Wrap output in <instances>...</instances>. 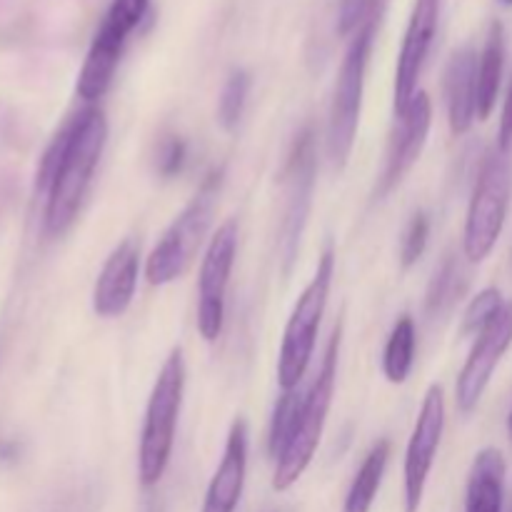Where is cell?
<instances>
[{"label":"cell","instance_id":"cell-24","mask_svg":"<svg viewBox=\"0 0 512 512\" xmlns=\"http://www.w3.org/2000/svg\"><path fill=\"white\" fill-rule=\"evenodd\" d=\"M250 85H253V80H250L248 70L243 68H235L233 73L228 75V80H225L218 100V123L223 125L225 130L238 128L240 118H243L245 103H248Z\"/></svg>","mask_w":512,"mask_h":512},{"label":"cell","instance_id":"cell-13","mask_svg":"<svg viewBox=\"0 0 512 512\" xmlns=\"http://www.w3.org/2000/svg\"><path fill=\"white\" fill-rule=\"evenodd\" d=\"M440 23V0H415L410 13L408 30H405L403 48H400L398 65H395V118L405 113L413 95L418 93V80L423 65L433 48L435 33Z\"/></svg>","mask_w":512,"mask_h":512},{"label":"cell","instance_id":"cell-14","mask_svg":"<svg viewBox=\"0 0 512 512\" xmlns=\"http://www.w3.org/2000/svg\"><path fill=\"white\" fill-rule=\"evenodd\" d=\"M430 125H433V103H430V95L425 90H418L405 113L398 115V130L390 140L378 195H388L405 178V173L418 163L420 153L428 143Z\"/></svg>","mask_w":512,"mask_h":512},{"label":"cell","instance_id":"cell-23","mask_svg":"<svg viewBox=\"0 0 512 512\" xmlns=\"http://www.w3.org/2000/svg\"><path fill=\"white\" fill-rule=\"evenodd\" d=\"M305 393H300V388L288 390L278 398L273 410V420H270V435H268V450L270 458L278 460V455L283 453V448L288 445L290 435H293L295 425H298L300 410H303Z\"/></svg>","mask_w":512,"mask_h":512},{"label":"cell","instance_id":"cell-6","mask_svg":"<svg viewBox=\"0 0 512 512\" xmlns=\"http://www.w3.org/2000/svg\"><path fill=\"white\" fill-rule=\"evenodd\" d=\"M375 40V18H370L350 40V48L340 65L338 80H335L333 105H330L328 123V153L338 170L348 165L353 153L355 135H358L360 113H363L365 95V73H368L370 50Z\"/></svg>","mask_w":512,"mask_h":512},{"label":"cell","instance_id":"cell-12","mask_svg":"<svg viewBox=\"0 0 512 512\" xmlns=\"http://www.w3.org/2000/svg\"><path fill=\"white\" fill-rule=\"evenodd\" d=\"M512 343V303H505L493 323L478 335L468 360L455 383V400L463 413H473L498 368L500 358Z\"/></svg>","mask_w":512,"mask_h":512},{"label":"cell","instance_id":"cell-21","mask_svg":"<svg viewBox=\"0 0 512 512\" xmlns=\"http://www.w3.org/2000/svg\"><path fill=\"white\" fill-rule=\"evenodd\" d=\"M415 345H418V333L413 318L400 315L383 350V373L393 385H403L408 380L415 363Z\"/></svg>","mask_w":512,"mask_h":512},{"label":"cell","instance_id":"cell-22","mask_svg":"<svg viewBox=\"0 0 512 512\" xmlns=\"http://www.w3.org/2000/svg\"><path fill=\"white\" fill-rule=\"evenodd\" d=\"M463 290H465L463 268H460L455 255H448V258L440 263V268L435 270L433 280H430L428 300H425V310H428V315L438 318V315L448 313V310L460 300Z\"/></svg>","mask_w":512,"mask_h":512},{"label":"cell","instance_id":"cell-4","mask_svg":"<svg viewBox=\"0 0 512 512\" xmlns=\"http://www.w3.org/2000/svg\"><path fill=\"white\" fill-rule=\"evenodd\" d=\"M335 275V253L325 250L318 260L313 280L305 285L303 295L295 303L293 315L283 333V345L278 355V385L283 393L300 388L308 365L313 360L315 340H318L320 323H323L325 308H328L330 288Z\"/></svg>","mask_w":512,"mask_h":512},{"label":"cell","instance_id":"cell-3","mask_svg":"<svg viewBox=\"0 0 512 512\" xmlns=\"http://www.w3.org/2000/svg\"><path fill=\"white\" fill-rule=\"evenodd\" d=\"M185 393V358L183 350H170L168 360L160 368L150 390L148 408H145L143 433H140L138 450V475L143 488H153L163 480L168 470L170 455L175 445V428H178L180 405Z\"/></svg>","mask_w":512,"mask_h":512},{"label":"cell","instance_id":"cell-27","mask_svg":"<svg viewBox=\"0 0 512 512\" xmlns=\"http://www.w3.org/2000/svg\"><path fill=\"white\" fill-rule=\"evenodd\" d=\"M375 0H340L338 8V35H355L370 18H375Z\"/></svg>","mask_w":512,"mask_h":512},{"label":"cell","instance_id":"cell-18","mask_svg":"<svg viewBox=\"0 0 512 512\" xmlns=\"http://www.w3.org/2000/svg\"><path fill=\"white\" fill-rule=\"evenodd\" d=\"M505 465L498 448H485L475 455L465 490V512H503Z\"/></svg>","mask_w":512,"mask_h":512},{"label":"cell","instance_id":"cell-8","mask_svg":"<svg viewBox=\"0 0 512 512\" xmlns=\"http://www.w3.org/2000/svg\"><path fill=\"white\" fill-rule=\"evenodd\" d=\"M510 205V168L505 153L495 148L485 155L470 198L468 218H465L463 253L470 263H483L493 253Z\"/></svg>","mask_w":512,"mask_h":512},{"label":"cell","instance_id":"cell-29","mask_svg":"<svg viewBox=\"0 0 512 512\" xmlns=\"http://www.w3.org/2000/svg\"><path fill=\"white\" fill-rule=\"evenodd\" d=\"M512 145V83L508 88V98H505L503 105V118H500V130H498V148L503 153H508Z\"/></svg>","mask_w":512,"mask_h":512},{"label":"cell","instance_id":"cell-26","mask_svg":"<svg viewBox=\"0 0 512 512\" xmlns=\"http://www.w3.org/2000/svg\"><path fill=\"white\" fill-rule=\"evenodd\" d=\"M430 238V218L425 213H415L410 218L408 228L403 233V243H400V263L403 268H413L420 258H423L425 248H428Z\"/></svg>","mask_w":512,"mask_h":512},{"label":"cell","instance_id":"cell-1","mask_svg":"<svg viewBox=\"0 0 512 512\" xmlns=\"http://www.w3.org/2000/svg\"><path fill=\"white\" fill-rule=\"evenodd\" d=\"M68 145L60 160L55 178L48 188L45 205V233L58 238L75 223L88 195L93 173L108 143V120L100 108H85L70 120Z\"/></svg>","mask_w":512,"mask_h":512},{"label":"cell","instance_id":"cell-19","mask_svg":"<svg viewBox=\"0 0 512 512\" xmlns=\"http://www.w3.org/2000/svg\"><path fill=\"white\" fill-rule=\"evenodd\" d=\"M505 68V30L503 23L490 25L483 53L478 58V120H488L498 103Z\"/></svg>","mask_w":512,"mask_h":512},{"label":"cell","instance_id":"cell-31","mask_svg":"<svg viewBox=\"0 0 512 512\" xmlns=\"http://www.w3.org/2000/svg\"><path fill=\"white\" fill-rule=\"evenodd\" d=\"M500 3H503V5H512V0H500Z\"/></svg>","mask_w":512,"mask_h":512},{"label":"cell","instance_id":"cell-7","mask_svg":"<svg viewBox=\"0 0 512 512\" xmlns=\"http://www.w3.org/2000/svg\"><path fill=\"white\" fill-rule=\"evenodd\" d=\"M150 0H110L103 20L93 35L85 63L78 75V95L85 103H98L115 78L128 38L143 23Z\"/></svg>","mask_w":512,"mask_h":512},{"label":"cell","instance_id":"cell-30","mask_svg":"<svg viewBox=\"0 0 512 512\" xmlns=\"http://www.w3.org/2000/svg\"><path fill=\"white\" fill-rule=\"evenodd\" d=\"M508 433H510V438H512V410H510V418H508Z\"/></svg>","mask_w":512,"mask_h":512},{"label":"cell","instance_id":"cell-10","mask_svg":"<svg viewBox=\"0 0 512 512\" xmlns=\"http://www.w3.org/2000/svg\"><path fill=\"white\" fill-rule=\"evenodd\" d=\"M238 253V223L228 220L210 238L198 278V333L205 343H215L223 333L225 295Z\"/></svg>","mask_w":512,"mask_h":512},{"label":"cell","instance_id":"cell-17","mask_svg":"<svg viewBox=\"0 0 512 512\" xmlns=\"http://www.w3.org/2000/svg\"><path fill=\"white\" fill-rule=\"evenodd\" d=\"M450 133L465 135L478 118V55L470 48L458 50L450 58L445 73Z\"/></svg>","mask_w":512,"mask_h":512},{"label":"cell","instance_id":"cell-2","mask_svg":"<svg viewBox=\"0 0 512 512\" xmlns=\"http://www.w3.org/2000/svg\"><path fill=\"white\" fill-rule=\"evenodd\" d=\"M340 343H343V325H335L330 343L325 348L323 363H320L318 375L305 390L303 410H300L298 425H295L293 435H290L288 445L283 453L275 460V473H273V490L285 493L293 488L308 465L313 463L315 450H318L320 438H323L325 423H328L330 405H333L335 393V380H338V358H340Z\"/></svg>","mask_w":512,"mask_h":512},{"label":"cell","instance_id":"cell-28","mask_svg":"<svg viewBox=\"0 0 512 512\" xmlns=\"http://www.w3.org/2000/svg\"><path fill=\"white\" fill-rule=\"evenodd\" d=\"M185 158H188L185 140L178 138V135H170L158 148V173L163 178H173V175H178L183 170Z\"/></svg>","mask_w":512,"mask_h":512},{"label":"cell","instance_id":"cell-15","mask_svg":"<svg viewBox=\"0 0 512 512\" xmlns=\"http://www.w3.org/2000/svg\"><path fill=\"white\" fill-rule=\"evenodd\" d=\"M140 245L123 240L100 268L93 288V310L98 318H120L130 308L138 288Z\"/></svg>","mask_w":512,"mask_h":512},{"label":"cell","instance_id":"cell-25","mask_svg":"<svg viewBox=\"0 0 512 512\" xmlns=\"http://www.w3.org/2000/svg\"><path fill=\"white\" fill-rule=\"evenodd\" d=\"M505 300L503 293L498 288H485L483 293H478L473 298V303L468 305L463 318V335H480L490 323L495 320V315L503 310Z\"/></svg>","mask_w":512,"mask_h":512},{"label":"cell","instance_id":"cell-9","mask_svg":"<svg viewBox=\"0 0 512 512\" xmlns=\"http://www.w3.org/2000/svg\"><path fill=\"white\" fill-rule=\"evenodd\" d=\"M315 173H318L315 133L305 128L295 138L288 163H285V213L283 225H280V255H283L285 273H290V265L295 263L300 238H303L305 223H308L310 205H313Z\"/></svg>","mask_w":512,"mask_h":512},{"label":"cell","instance_id":"cell-20","mask_svg":"<svg viewBox=\"0 0 512 512\" xmlns=\"http://www.w3.org/2000/svg\"><path fill=\"white\" fill-rule=\"evenodd\" d=\"M390 460V440H378L365 455L363 465L355 473L353 483H350L348 495H345L343 512H370L375 498L383 485L385 470H388Z\"/></svg>","mask_w":512,"mask_h":512},{"label":"cell","instance_id":"cell-11","mask_svg":"<svg viewBox=\"0 0 512 512\" xmlns=\"http://www.w3.org/2000/svg\"><path fill=\"white\" fill-rule=\"evenodd\" d=\"M445 428V395L440 385H430L420 405L408 450H405V512H418L423 505L425 485L433 470Z\"/></svg>","mask_w":512,"mask_h":512},{"label":"cell","instance_id":"cell-5","mask_svg":"<svg viewBox=\"0 0 512 512\" xmlns=\"http://www.w3.org/2000/svg\"><path fill=\"white\" fill-rule=\"evenodd\" d=\"M220 170L208 175L200 193L185 205L183 213L170 223L163 238L158 240L145 260V278L150 285H168L173 280L183 278L188 268L193 265L195 255L203 248L205 235H208L210 223L215 213V198L220 188Z\"/></svg>","mask_w":512,"mask_h":512},{"label":"cell","instance_id":"cell-16","mask_svg":"<svg viewBox=\"0 0 512 512\" xmlns=\"http://www.w3.org/2000/svg\"><path fill=\"white\" fill-rule=\"evenodd\" d=\"M245 475H248V423L243 418L230 425L223 458L205 493L200 512H235L243 498Z\"/></svg>","mask_w":512,"mask_h":512}]
</instances>
